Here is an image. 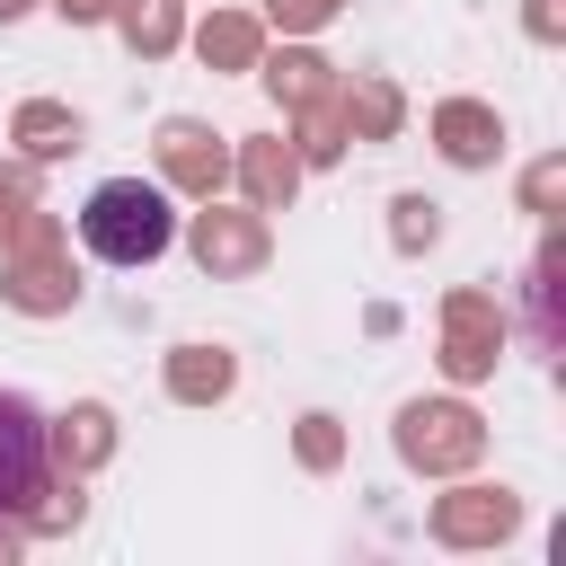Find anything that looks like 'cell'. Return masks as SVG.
Returning a JSON list of instances; mask_svg holds the SVG:
<instances>
[{
    "label": "cell",
    "mask_w": 566,
    "mask_h": 566,
    "mask_svg": "<svg viewBox=\"0 0 566 566\" xmlns=\"http://www.w3.org/2000/svg\"><path fill=\"white\" fill-rule=\"evenodd\" d=\"M168 239H177V212H168V195L142 186V177H106V186L80 203V248L106 256V265H150Z\"/></svg>",
    "instance_id": "obj_1"
},
{
    "label": "cell",
    "mask_w": 566,
    "mask_h": 566,
    "mask_svg": "<svg viewBox=\"0 0 566 566\" xmlns=\"http://www.w3.org/2000/svg\"><path fill=\"white\" fill-rule=\"evenodd\" d=\"M44 469H53V424L35 416V398L0 389V513H27L44 495Z\"/></svg>",
    "instance_id": "obj_2"
},
{
    "label": "cell",
    "mask_w": 566,
    "mask_h": 566,
    "mask_svg": "<svg viewBox=\"0 0 566 566\" xmlns=\"http://www.w3.org/2000/svg\"><path fill=\"white\" fill-rule=\"evenodd\" d=\"M159 159H168V177H177V186H195V195H212V186H221V168H230V159L212 150V133H203V124H168V133H159Z\"/></svg>",
    "instance_id": "obj_3"
},
{
    "label": "cell",
    "mask_w": 566,
    "mask_h": 566,
    "mask_svg": "<svg viewBox=\"0 0 566 566\" xmlns=\"http://www.w3.org/2000/svg\"><path fill=\"white\" fill-rule=\"evenodd\" d=\"M398 442H407V460H469L478 433H469L460 407H407V433Z\"/></svg>",
    "instance_id": "obj_4"
},
{
    "label": "cell",
    "mask_w": 566,
    "mask_h": 566,
    "mask_svg": "<svg viewBox=\"0 0 566 566\" xmlns=\"http://www.w3.org/2000/svg\"><path fill=\"white\" fill-rule=\"evenodd\" d=\"M195 256H203V265H256V256H265V230H256L248 212H203V221H195Z\"/></svg>",
    "instance_id": "obj_5"
},
{
    "label": "cell",
    "mask_w": 566,
    "mask_h": 566,
    "mask_svg": "<svg viewBox=\"0 0 566 566\" xmlns=\"http://www.w3.org/2000/svg\"><path fill=\"white\" fill-rule=\"evenodd\" d=\"M18 142L53 159V150H71V142H80V124H71L62 106H27V115H18Z\"/></svg>",
    "instance_id": "obj_6"
},
{
    "label": "cell",
    "mask_w": 566,
    "mask_h": 566,
    "mask_svg": "<svg viewBox=\"0 0 566 566\" xmlns=\"http://www.w3.org/2000/svg\"><path fill=\"white\" fill-rule=\"evenodd\" d=\"M221 389H230V354H203V345H195V354L177 363V398H221Z\"/></svg>",
    "instance_id": "obj_7"
},
{
    "label": "cell",
    "mask_w": 566,
    "mask_h": 566,
    "mask_svg": "<svg viewBox=\"0 0 566 566\" xmlns=\"http://www.w3.org/2000/svg\"><path fill=\"white\" fill-rule=\"evenodd\" d=\"M248 53H256V27L248 18H212L203 27V62H248Z\"/></svg>",
    "instance_id": "obj_8"
},
{
    "label": "cell",
    "mask_w": 566,
    "mask_h": 566,
    "mask_svg": "<svg viewBox=\"0 0 566 566\" xmlns=\"http://www.w3.org/2000/svg\"><path fill=\"white\" fill-rule=\"evenodd\" d=\"M124 35H133L142 53H159V44L177 35V18H168V0H133V9H124Z\"/></svg>",
    "instance_id": "obj_9"
},
{
    "label": "cell",
    "mask_w": 566,
    "mask_h": 566,
    "mask_svg": "<svg viewBox=\"0 0 566 566\" xmlns=\"http://www.w3.org/2000/svg\"><path fill=\"white\" fill-rule=\"evenodd\" d=\"M265 80H274V97H292V106H310V97H318V62H310V53H283Z\"/></svg>",
    "instance_id": "obj_10"
},
{
    "label": "cell",
    "mask_w": 566,
    "mask_h": 566,
    "mask_svg": "<svg viewBox=\"0 0 566 566\" xmlns=\"http://www.w3.org/2000/svg\"><path fill=\"white\" fill-rule=\"evenodd\" d=\"M442 133H451V159H486V150H495V142H486V115H469V106H451Z\"/></svg>",
    "instance_id": "obj_11"
},
{
    "label": "cell",
    "mask_w": 566,
    "mask_h": 566,
    "mask_svg": "<svg viewBox=\"0 0 566 566\" xmlns=\"http://www.w3.org/2000/svg\"><path fill=\"white\" fill-rule=\"evenodd\" d=\"M62 451H80V460H97V451H106V416H97V407H80V416L62 424Z\"/></svg>",
    "instance_id": "obj_12"
},
{
    "label": "cell",
    "mask_w": 566,
    "mask_h": 566,
    "mask_svg": "<svg viewBox=\"0 0 566 566\" xmlns=\"http://www.w3.org/2000/svg\"><path fill=\"white\" fill-rule=\"evenodd\" d=\"M248 186H256V195H283V186H292V159H283V150H248Z\"/></svg>",
    "instance_id": "obj_13"
},
{
    "label": "cell",
    "mask_w": 566,
    "mask_h": 566,
    "mask_svg": "<svg viewBox=\"0 0 566 566\" xmlns=\"http://www.w3.org/2000/svg\"><path fill=\"white\" fill-rule=\"evenodd\" d=\"M327 9H336V0H274V18H283V27H318Z\"/></svg>",
    "instance_id": "obj_14"
},
{
    "label": "cell",
    "mask_w": 566,
    "mask_h": 566,
    "mask_svg": "<svg viewBox=\"0 0 566 566\" xmlns=\"http://www.w3.org/2000/svg\"><path fill=\"white\" fill-rule=\"evenodd\" d=\"M9 230H18V195L0 186V239H9Z\"/></svg>",
    "instance_id": "obj_15"
},
{
    "label": "cell",
    "mask_w": 566,
    "mask_h": 566,
    "mask_svg": "<svg viewBox=\"0 0 566 566\" xmlns=\"http://www.w3.org/2000/svg\"><path fill=\"white\" fill-rule=\"evenodd\" d=\"M0 9H27V0H0Z\"/></svg>",
    "instance_id": "obj_16"
}]
</instances>
